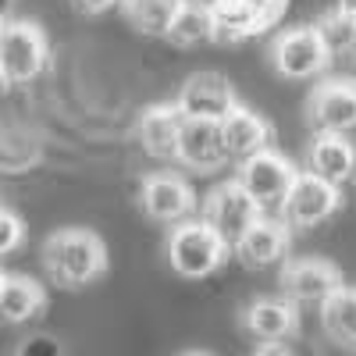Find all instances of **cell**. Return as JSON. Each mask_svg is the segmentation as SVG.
Returning a JSON list of instances; mask_svg holds the SVG:
<instances>
[{
    "label": "cell",
    "instance_id": "cell-21",
    "mask_svg": "<svg viewBox=\"0 0 356 356\" xmlns=\"http://www.w3.org/2000/svg\"><path fill=\"white\" fill-rule=\"evenodd\" d=\"M164 40H171L175 47H203V43H214V25H211V8L207 0H182L168 25Z\"/></svg>",
    "mask_w": 356,
    "mask_h": 356
},
{
    "label": "cell",
    "instance_id": "cell-12",
    "mask_svg": "<svg viewBox=\"0 0 356 356\" xmlns=\"http://www.w3.org/2000/svg\"><path fill=\"white\" fill-rule=\"evenodd\" d=\"M175 161L193 168V171H218L221 164H228L221 122H207V118H182L178 146H175Z\"/></svg>",
    "mask_w": 356,
    "mask_h": 356
},
{
    "label": "cell",
    "instance_id": "cell-32",
    "mask_svg": "<svg viewBox=\"0 0 356 356\" xmlns=\"http://www.w3.org/2000/svg\"><path fill=\"white\" fill-rule=\"evenodd\" d=\"M4 89H8V79H4V72H0V93H4Z\"/></svg>",
    "mask_w": 356,
    "mask_h": 356
},
{
    "label": "cell",
    "instance_id": "cell-1",
    "mask_svg": "<svg viewBox=\"0 0 356 356\" xmlns=\"http://www.w3.org/2000/svg\"><path fill=\"white\" fill-rule=\"evenodd\" d=\"M43 267L57 285L82 289L89 282L104 278L107 246H104L100 235L89 232V228H57L43 243Z\"/></svg>",
    "mask_w": 356,
    "mask_h": 356
},
{
    "label": "cell",
    "instance_id": "cell-20",
    "mask_svg": "<svg viewBox=\"0 0 356 356\" xmlns=\"http://www.w3.org/2000/svg\"><path fill=\"white\" fill-rule=\"evenodd\" d=\"M43 157V139L25 129V125H8L0 122V175H18L40 164Z\"/></svg>",
    "mask_w": 356,
    "mask_h": 356
},
{
    "label": "cell",
    "instance_id": "cell-2",
    "mask_svg": "<svg viewBox=\"0 0 356 356\" xmlns=\"http://www.w3.org/2000/svg\"><path fill=\"white\" fill-rule=\"evenodd\" d=\"M228 243L207 225L203 218H186L171 225L168 235V260L175 267V275L182 278H207L228 260Z\"/></svg>",
    "mask_w": 356,
    "mask_h": 356
},
{
    "label": "cell",
    "instance_id": "cell-27",
    "mask_svg": "<svg viewBox=\"0 0 356 356\" xmlns=\"http://www.w3.org/2000/svg\"><path fill=\"white\" fill-rule=\"evenodd\" d=\"M79 15H104L111 8H122V0H72Z\"/></svg>",
    "mask_w": 356,
    "mask_h": 356
},
{
    "label": "cell",
    "instance_id": "cell-31",
    "mask_svg": "<svg viewBox=\"0 0 356 356\" xmlns=\"http://www.w3.org/2000/svg\"><path fill=\"white\" fill-rule=\"evenodd\" d=\"M178 356H214V353H207V349H189V353H178Z\"/></svg>",
    "mask_w": 356,
    "mask_h": 356
},
{
    "label": "cell",
    "instance_id": "cell-23",
    "mask_svg": "<svg viewBox=\"0 0 356 356\" xmlns=\"http://www.w3.org/2000/svg\"><path fill=\"white\" fill-rule=\"evenodd\" d=\"M321 47L328 54V61H356V15L335 8L328 15H321V22L314 25Z\"/></svg>",
    "mask_w": 356,
    "mask_h": 356
},
{
    "label": "cell",
    "instance_id": "cell-7",
    "mask_svg": "<svg viewBox=\"0 0 356 356\" xmlns=\"http://www.w3.org/2000/svg\"><path fill=\"white\" fill-rule=\"evenodd\" d=\"M296 171H300V168H296L285 154H278V150L267 146V150L239 161V178H235V182H239L260 203V211H267V207H278L282 203V196L292 186Z\"/></svg>",
    "mask_w": 356,
    "mask_h": 356
},
{
    "label": "cell",
    "instance_id": "cell-30",
    "mask_svg": "<svg viewBox=\"0 0 356 356\" xmlns=\"http://www.w3.org/2000/svg\"><path fill=\"white\" fill-rule=\"evenodd\" d=\"M339 8L349 11V15H356V0H339Z\"/></svg>",
    "mask_w": 356,
    "mask_h": 356
},
{
    "label": "cell",
    "instance_id": "cell-17",
    "mask_svg": "<svg viewBox=\"0 0 356 356\" xmlns=\"http://www.w3.org/2000/svg\"><path fill=\"white\" fill-rule=\"evenodd\" d=\"M178 129H182V114L175 104H154L139 114L136 122V139L146 157L154 161H175L178 146Z\"/></svg>",
    "mask_w": 356,
    "mask_h": 356
},
{
    "label": "cell",
    "instance_id": "cell-4",
    "mask_svg": "<svg viewBox=\"0 0 356 356\" xmlns=\"http://www.w3.org/2000/svg\"><path fill=\"white\" fill-rule=\"evenodd\" d=\"M342 207V189L317 178L314 171H296L292 186L285 189L282 203H278V214L289 228H317L328 218L339 214Z\"/></svg>",
    "mask_w": 356,
    "mask_h": 356
},
{
    "label": "cell",
    "instance_id": "cell-14",
    "mask_svg": "<svg viewBox=\"0 0 356 356\" xmlns=\"http://www.w3.org/2000/svg\"><path fill=\"white\" fill-rule=\"evenodd\" d=\"M307 171L342 189L356 178V146L346 132H317L307 150Z\"/></svg>",
    "mask_w": 356,
    "mask_h": 356
},
{
    "label": "cell",
    "instance_id": "cell-15",
    "mask_svg": "<svg viewBox=\"0 0 356 356\" xmlns=\"http://www.w3.org/2000/svg\"><path fill=\"white\" fill-rule=\"evenodd\" d=\"M289 243H292V235H289V225L282 218H257L243 235H239V243L232 246V253L239 257L246 267H271L278 264L285 253H289Z\"/></svg>",
    "mask_w": 356,
    "mask_h": 356
},
{
    "label": "cell",
    "instance_id": "cell-9",
    "mask_svg": "<svg viewBox=\"0 0 356 356\" xmlns=\"http://www.w3.org/2000/svg\"><path fill=\"white\" fill-rule=\"evenodd\" d=\"M139 203H143V214L157 225H178L196 214V193L175 171H157L146 178L139 189Z\"/></svg>",
    "mask_w": 356,
    "mask_h": 356
},
{
    "label": "cell",
    "instance_id": "cell-19",
    "mask_svg": "<svg viewBox=\"0 0 356 356\" xmlns=\"http://www.w3.org/2000/svg\"><path fill=\"white\" fill-rule=\"evenodd\" d=\"M47 310V289L29 275L0 278V324H29Z\"/></svg>",
    "mask_w": 356,
    "mask_h": 356
},
{
    "label": "cell",
    "instance_id": "cell-10",
    "mask_svg": "<svg viewBox=\"0 0 356 356\" xmlns=\"http://www.w3.org/2000/svg\"><path fill=\"white\" fill-rule=\"evenodd\" d=\"M182 118H207V122H221V118L239 104L235 86L218 72H196L182 82L178 97L171 100Z\"/></svg>",
    "mask_w": 356,
    "mask_h": 356
},
{
    "label": "cell",
    "instance_id": "cell-11",
    "mask_svg": "<svg viewBox=\"0 0 356 356\" xmlns=\"http://www.w3.org/2000/svg\"><path fill=\"white\" fill-rule=\"evenodd\" d=\"M307 118L317 132H353L356 129V79H328L321 82L310 100Z\"/></svg>",
    "mask_w": 356,
    "mask_h": 356
},
{
    "label": "cell",
    "instance_id": "cell-34",
    "mask_svg": "<svg viewBox=\"0 0 356 356\" xmlns=\"http://www.w3.org/2000/svg\"><path fill=\"white\" fill-rule=\"evenodd\" d=\"M0 278H4V271H0Z\"/></svg>",
    "mask_w": 356,
    "mask_h": 356
},
{
    "label": "cell",
    "instance_id": "cell-24",
    "mask_svg": "<svg viewBox=\"0 0 356 356\" xmlns=\"http://www.w3.org/2000/svg\"><path fill=\"white\" fill-rule=\"evenodd\" d=\"M182 0H122V11L143 36H164Z\"/></svg>",
    "mask_w": 356,
    "mask_h": 356
},
{
    "label": "cell",
    "instance_id": "cell-26",
    "mask_svg": "<svg viewBox=\"0 0 356 356\" xmlns=\"http://www.w3.org/2000/svg\"><path fill=\"white\" fill-rule=\"evenodd\" d=\"M15 356H65V349H61V342H54L50 335H36V339L22 342Z\"/></svg>",
    "mask_w": 356,
    "mask_h": 356
},
{
    "label": "cell",
    "instance_id": "cell-3",
    "mask_svg": "<svg viewBox=\"0 0 356 356\" xmlns=\"http://www.w3.org/2000/svg\"><path fill=\"white\" fill-rule=\"evenodd\" d=\"M50 61V43L43 29L29 18H8L0 29V72L8 86L33 82Z\"/></svg>",
    "mask_w": 356,
    "mask_h": 356
},
{
    "label": "cell",
    "instance_id": "cell-5",
    "mask_svg": "<svg viewBox=\"0 0 356 356\" xmlns=\"http://www.w3.org/2000/svg\"><path fill=\"white\" fill-rule=\"evenodd\" d=\"M271 65L282 79H292V82H307V79H317L324 68H328V54L321 47V36L314 25H296V29H285V33L275 36L271 43Z\"/></svg>",
    "mask_w": 356,
    "mask_h": 356
},
{
    "label": "cell",
    "instance_id": "cell-25",
    "mask_svg": "<svg viewBox=\"0 0 356 356\" xmlns=\"http://www.w3.org/2000/svg\"><path fill=\"white\" fill-rule=\"evenodd\" d=\"M22 243H25V221L11 211V207L0 203V260L11 257Z\"/></svg>",
    "mask_w": 356,
    "mask_h": 356
},
{
    "label": "cell",
    "instance_id": "cell-28",
    "mask_svg": "<svg viewBox=\"0 0 356 356\" xmlns=\"http://www.w3.org/2000/svg\"><path fill=\"white\" fill-rule=\"evenodd\" d=\"M250 4H253L267 22H275V18L282 15V8H285V0H250Z\"/></svg>",
    "mask_w": 356,
    "mask_h": 356
},
{
    "label": "cell",
    "instance_id": "cell-16",
    "mask_svg": "<svg viewBox=\"0 0 356 356\" xmlns=\"http://www.w3.org/2000/svg\"><path fill=\"white\" fill-rule=\"evenodd\" d=\"M243 328L260 346H282L285 339L296 335V328H300V314H296V307L285 296L282 300H257L243 314Z\"/></svg>",
    "mask_w": 356,
    "mask_h": 356
},
{
    "label": "cell",
    "instance_id": "cell-13",
    "mask_svg": "<svg viewBox=\"0 0 356 356\" xmlns=\"http://www.w3.org/2000/svg\"><path fill=\"white\" fill-rule=\"evenodd\" d=\"M221 136H225V150L228 161H246L275 143V129L264 114L250 111L246 104H235L225 118H221Z\"/></svg>",
    "mask_w": 356,
    "mask_h": 356
},
{
    "label": "cell",
    "instance_id": "cell-8",
    "mask_svg": "<svg viewBox=\"0 0 356 356\" xmlns=\"http://www.w3.org/2000/svg\"><path fill=\"white\" fill-rule=\"evenodd\" d=\"M342 271L321 257L289 260L282 271V296L292 307H321L335 289H342Z\"/></svg>",
    "mask_w": 356,
    "mask_h": 356
},
{
    "label": "cell",
    "instance_id": "cell-33",
    "mask_svg": "<svg viewBox=\"0 0 356 356\" xmlns=\"http://www.w3.org/2000/svg\"><path fill=\"white\" fill-rule=\"evenodd\" d=\"M4 22H8V15H4V11H0V29H4Z\"/></svg>",
    "mask_w": 356,
    "mask_h": 356
},
{
    "label": "cell",
    "instance_id": "cell-22",
    "mask_svg": "<svg viewBox=\"0 0 356 356\" xmlns=\"http://www.w3.org/2000/svg\"><path fill=\"white\" fill-rule=\"evenodd\" d=\"M321 328L339 346H356V289L342 285L321 303Z\"/></svg>",
    "mask_w": 356,
    "mask_h": 356
},
{
    "label": "cell",
    "instance_id": "cell-29",
    "mask_svg": "<svg viewBox=\"0 0 356 356\" xmlns=\"http://www.w3.org/2000/svg\"><path fill=\"white\" fill-rule=\"evenodd\" d=\"M257 356H296V353H289V349H282V346H264Z\"/></svg>",
    "mask_w": 356,
    "mask_h": 356
},
{
    "label": "cell",
    "instance_id": "cell-18",
    "mask_svg": "<svg viewBox=\"0 0 356 356\" xmlns=\"http://www.w3.org/2000/svg\"><path fill=\"white\" fill-rule=\"evenodd\" d=\"M207 8H211V25H214V40L218 43H246L253 36H260L267 22L250 0H207Z\"/></svg>",
    "mask_w": 356,
    "mask_h": 356
},
{
    "label": "cell",
    "instance_id": "cell-6",
    "mask_svg": "<svg viewBox=\"0 0 356 356\" xmlns=\"http://www.w3.org/2000/svg\"><path fill=\"white\" fill-rule=\"evenodd\" d=\"M260 214H264L260 203H257L239 182H235V178H232V182L214 186L211 196L203 200V221L228 243V250L239 243V235H243Z\"/></svg>",
    "mask_w": 356,
    "mask_h": 356
}]
</instances>
